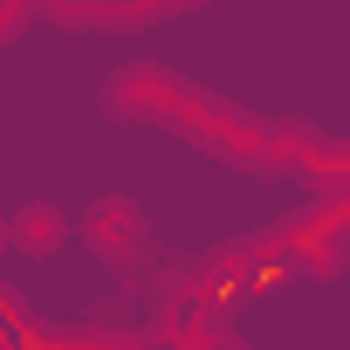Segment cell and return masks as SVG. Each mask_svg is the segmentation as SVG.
<instances>
[{"mask_svg":"<svg viewBox=\"0 0 350 350\" xmlns=\"http://www.w3.org/2000/svg\"><path fill=\"white\" fill-rule=\"evenodd\" d=\"M90 241H96V247H117L110 261H131V247H137V213H131V206L90 213Z\"/></svg>","mask_w":350,"mask_h":350,"instance_id":"1","label":"cell"}]
</instances>
